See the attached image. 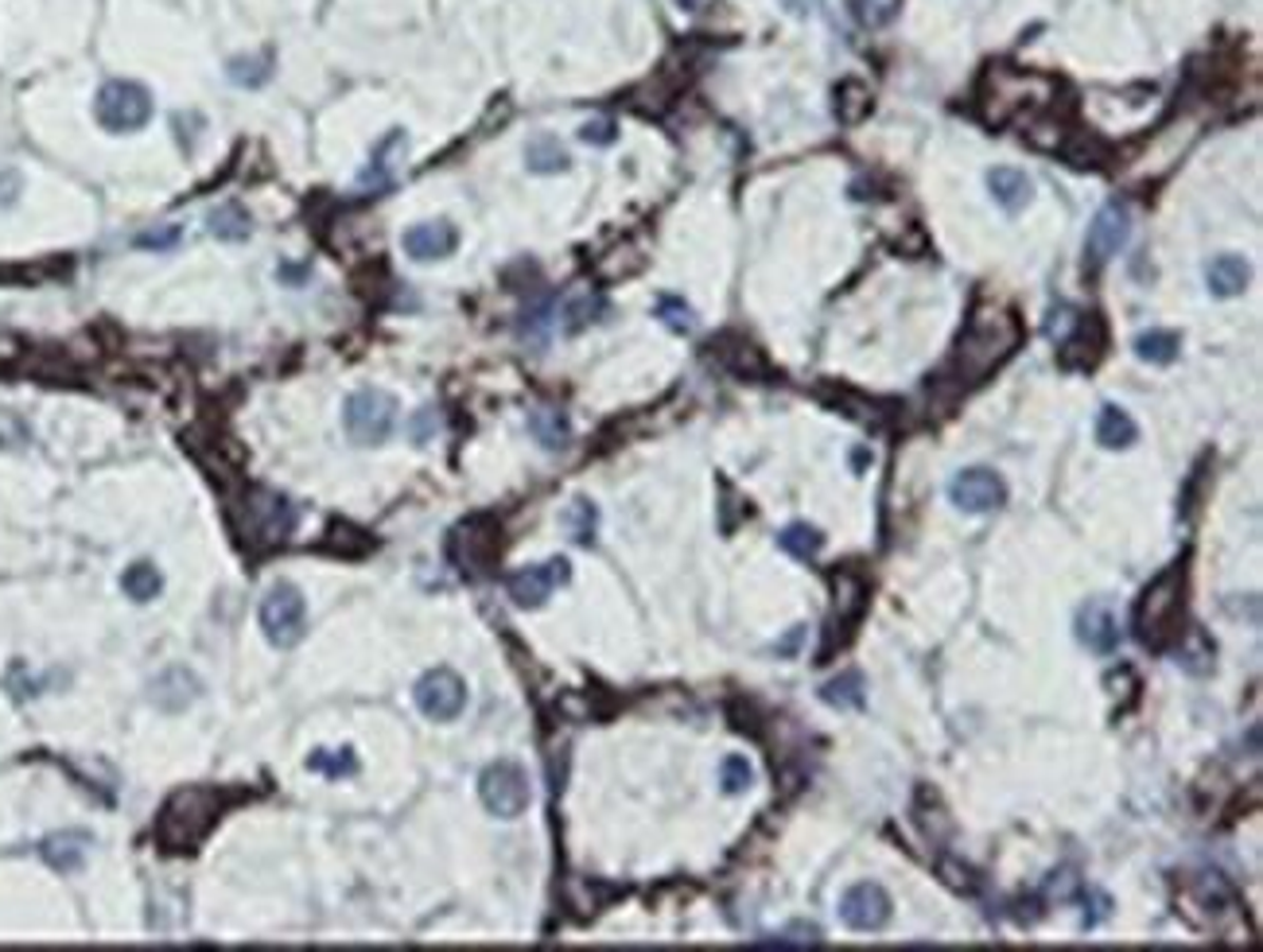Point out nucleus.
<instances>
[{
  "label": "nucleus",
  "mask_w": 1263,
  "mask_h": 952,
  "mask_svg": "<svg viewBox=\"0 0 1263 952\" xmlns=\"http://www.w3.org/2000/svg\"><path fill=\"white\" fill-rule=\"evenodd\" d=\"M20 199V175L0 164V206H13Z\"/></svg>",
  "instance_id": "58836bf2"
},
{
  "label": "nucleus",
  "mask_w": 1263,
  "mask_h": 952,
  "mask_svg": "<svg viewBox=\"0 0 1263 952\" xmlns=\"http://www.w3.org/2000/svg\"><path fill=\"white\" fill-rule=\"evenodd\" d=\"M245 525H249V533H257L261 541L277 544V541H284V537L292 533V525H296V506L280 494H261L257 502H249V518H245Z\"/></svg>",
  "instance_id": "4468645a"
},
{
  "label": "nucleus",
  "mask_w": 1263,
  "mask_h": 952,
  "mask_svg": "<svg viewBox=\"0 0 1263 952\" xmlns=\"http://www.w3.org/2000/svg\"><path fill=\"white\" fill-rule=\"evenodd\" d=\"M268 78V59L265 55H241V59L229 62V82L238 86H261Z\"/></svg>",
  "instance_id": "72a5a7b5"
},
{
  "label": "nucleus",
  "mask_w": 1263,
  "mask_h": 952,
  "mask_svg": "<svg viewBox=\"0 0 1263 952\" xmlns=\"http://www.w3.org/2000/svg\"><path fill=\"white\" fill-rule=\"evenodd\" d=\"M1015 347H1019V319H1015L1010 312L976 319V323L968 326V335L961 338V347H956V358H952L961 386L984 381L996 366L1007 362Z\"/></svg>",
  "instance_id": "f03ea898"
},
{
  "label": "nucleus",
  "mask_w": 1263,
  "mask_h": 952,
  "mask_svg": "<svg viewBox=\"0 0 1263 952\" xmlns=\"http://www.w3.org/2000/svg\"><path fill=\"white\" fill-rule=\"evenodd\" d=\"M432 432H435V416H432V412H421V416L412 421V440H416V444H424V440H428Z\"/></svg>",
  "instance_id": "ea45409f"
},
{
  "label": "nucleus",
  "mask_w": 1263,
  "mask_h": 952,
  "mask_svg": "<svg viewBox=\"0 0 1263 952\" xmlns=\"http://www.w3.org/2000/svg\"><path fill=\"white\" fill-rule=\"evenodd\" d=\"M183 238L180 226H168V229H152V234H141L136 238V245H145V249H168V245H175Z\"/></svg>",
  "instance_id": "4c0bfd02"
},
{
  "label": "nucleus",
  "mask_w": 1263,
  "mask_h": 952,
  "mask_svg": "<svg viewBox=\"0 0 1263 952\" xmlns=\"http://www.w3.org/2000/svg\"><path fill=\"white\" fill-rule=\"evenodd\" d=\"M308 766H312L315 773H323V778H331V782H338V778H347V773L358 770V759H354V750H350V747L315 750L312 759H308Z\"/></svg>",
  "instance_id": "c756f323"
},
{
  "label": "nucleus",
  "mask_w": 1263,
  "mask_h": 952,
  "mask_svg": "<svg viewBox=\"0 0 1263 952\" xmlns=\"http://www.w3.org/2000/svg\"><path fill=\"white\" fill-rule=\"evenodd\" d=\"M416 708L435 720V724H451L463 715L467 708V685L463 676H456L451 669H432L416 680Z\"/></svg>",
  "instance_id": "1a4fd4ad"
},
{
  "label": "nucleus",
  "mask_w": 1263,
  "mask_h": 952,
  "mask_svg": "<svg viewBox=\"0 0 1263 952\" xmlns=\"http://www.w3.org/2000/svg\"><path fill=\"white\" fill-rule=\"evenodd\" d=\"M657 319H662L669 331H676V335H688V331L696 326L692 307H688L685 300H676V296H662V300H657Z\"/></svg>",
  "instance_id": "473e14b6"
},
{
  "label": "nucleus",
  "mask_w": 1263,
  "mask_h": 952,
  "mask_svg": "<svg viewBox=\"0 0 1263 952\" xmlns=\"http://www.w3.org/2000/svg\"><path fill=\"white\" fill-rule=\"evenodd\" d=\"M342 421H347V432L354 444H386L393 424H397V400L382 393V389H358V393H350Z\"/></svg>",
  "instance_id": "20e7f679"
},
{
  "label": "nucleus",
  "mask_w": 1263,
  "mask_h": 952,
  "mask_svg": "<svg viewBox=\"0 0 1263 952\" xmlns=\"http://www.w3.org/2000/svg\"><path fill=\"white\" fill-rule=\"evenodd\" d=\"M568 579H572V564H568L564 556H553V560H541V564H530V567H521V572H514L509 583H505V591H509L514 606L533 611V606L549 603V595H556Z\"/></svg>",
  "instance_id": "0eeeda50"
},
{
  "label": "nucleus",
  "mask_w": 1263,
  "mask_h": 952,
  "mask_svg": "<svg viewBox=\"0 0 1263 952\" xmlns=\"http://www.w3.org/2000/svg\"><path fill=\"white\" fill-rule=\"evenodd\" d=\"M987 187H991L996 203L1003 206L1007 214H1019V210L1035 199V183H1030V175L1019 168H996L991 175H987Z\"/></svg>",
  "instance_id": "f3484780"
},
{
  "label": "nucleus",
  "mask_w": 1263,
  "mask_h": 952,
  "mask_svg": "<svg viewBox=\"0 0 1263 952\" xmlns=\"http://www.w3.org/2000/svg\"><path fill=\"white\" fill-rule=\"evenodd\" d=\"M1077 638L1093 653H1112L1119 646V622L1104 603H1089L1077 615Z\"/></svg>",
  "instance_id": "dca6fc26"
},
{
  "label": "nucleus",
  "mask_w": 1263,
  "mask_h": 952,
  "mask_svg": "<svg viewBox=\"0 0 1263 952\" xmlns=\"http://www.w3.org/2000/svg\"><path fill=\"white\" fill-rule=\"evenodd\" d=\"M685 8H696V4H692V0H685Z\"/></svg>",
  "instance_id": "79ce46f5"
},
{
  "label": "nucleus",
  "mask_w": 1263,
  "mask_h": 952,
  "mask_svg": "<svg viewBox=\"0 0 1263 952\" xmlns=\"http://www.w3.org/2000/svg\"><path fill=\"white\" fill-rule=\"evenodd\" d=\"M898 13H903V0H855V20L871 32L894 24Z\"/></svg>",
  "instance_id": "7c9ffc66"
},
{
  "label": "nucleus",
  "mask_w": 1263,
  "mask_h": 952,
  "mask_svg": "<svg viewBox=\"0 0 1263 952\" xmlns=\"http://www.w3.org/2000/svg\"><path fill=\"white\" fill-rule=\"evenodd\" d=\"M1205 280H1209V292H1213V296H1240V292L1248 288V280H1251V268H1248V261H1244V257H1232V254H1225V257H1216V261H1209V268H1205Z\"/></svg>",
  "instance_id": "6ab92c4d"
},
{
  "label": "nucleus",
  "mask_w": 1263,
  "mask_h": 952,
  "mask_svg": "<svg viewBox=\"0 0 1263 952\" xmlns=\"http://www.w3.org/2000/svg\"><path fill=\"white\" fill-rule=\"evenodd\" d=\"M840 917L843 926L855 929V933H878L891 921V898L875 882H859L840 898Z\"/></svg>",
  "instance_id": "f8f14e48"
},
{
  "label": "nucleus",
  "mask_w": 1263,
  "mask_h": 952,
  "mask_svg": "<svg viewBox=\"0 0 1263 952\" xmlns=\"http://www.w3.org/2000/svg\"><path fill=\"white\" fill-rule=\"evenodd\" d=\"M206 226H210V234L215 238H222V242H245L253 234V218L245 206L238 203H222L210 210V218H206Z\"/></svg>",
  "instance_id": "412c9836"
},
{
  "label": "nucleus",
  "mask_w": 1263,
  "mask_h": 952,
  "mask_svg": "<svg viewBox=\"0 0 1263 952\" xmlns=\"http://www.w3.org/2000/svg\"><path fill=\"white\" fill-rule=\"evenodd\" d=\"M94 113L97 122H101V129H109V133H136L152 117V94L141 82L113 78V82H106L97 90Z\"/></svg>",
  "instance_id": "7ed1b4c3"
},
{
  "label": "nucleus",
  "mask_w": 1263,
  "mask_h": 952,
  "mask_svg": "<svg viewBox=\"0 0 1263 952\" xmlns=\"http://www.w3.org/2000/svg\"><path fill=\"white\" fill-rule=\"evenodd\" d=\"M39 856L59 875H71V871H78L86 863V836H78V832H55V836H48L39 844Z\"/></svg>",
  "instance_id": "a211bd4d"
},
{
  "label": "nucleus",
  "mask_w": 1263,
  "mask_h": 952,
  "mask_svg": "<svg viewBox=\"0 0 1263 952\" xmlns=\"http://www.w3.org/2000/svg\"><path fill=\"white\" fill-rule=\"evenodd\" d=\"M479 797L494 817H502V820L521 817L533 801L530 773L521 770L518 762H494V766H486L479 778Z\"/></svg>",
  "instance_id": "423d86ee"
},
{
  "label": "nucleus",
  "mask_w": 1263,
  "mask_h": 952,
  "mask_svg": "<svg viewBox=\"0 0 1263 952\" xmlns=\"http://www.w3.org/2000/svg\"><path fill=\"white\" fill-rule=\"evenodd\" d=\"M871 113V94H867L863 82H843L836 90V117L843 125H859Z\"/></svg>",
  "instance_id": "c85d7f7f"
},
{
  "label": "nucleus",
  "mask_w": 1263,
  "mask_h": 952,
  "mask_svg": "<svg viewBox=\"0 0 1263 952\" xmlns=\"http://www.w3.org/2000/svg\"><path fill=\"white\" fill-rule=\"evenodd\" d=\"M579 141H588V145H614L618 141V125L611 122V117H591L583 129H579Z\"/></svg>",
  "instance_id": "c9c22d12"
},
{
  "label": "nucleus",
  "mask_w": 1263,
  "mask_h": 952,
  "mask_svg": "<svg viewBox=\"0 0 1263 952\" xmlns=\"http://www.w3.org/2000/svg\"><path fill=\"white\" fill-rule=\"evenodd\" d=\"M199 692H203V685H199V676H194L191 669H168V673H160L156 680H152V688H148L152 704L164 711L191 708L194 699H199Z\"/></svg>",
  "instance_id": "2eb2a0df"
},
{
  "label": "nucleus",
  "mask_w": 1263,
  "mask_h": 952,
  "mask_svg": "<svg viewBox=\"0 0 1263 952\" xmlns=\"http://www.w3.org/2000/svg\"><path fill=\"white\" fill-rule=\"evenodd\" d=\"M602 312V300L599 296H591V292H583V296H576V300L564 303V331L568 335H576V331H583L588 323H595Z\"/></svg>",
  "instance_id": "2f4dec72"
},
{
  "label": "nucleus",
  "mask_w": 1263,
  "mask_h": 952,
  "mask_svg": "<svg viewBox=\"0 0 1263 952\" xmlns=\"http://www.w3.org/2000/svg\"><path fill=\"white\" fill-rule=\"evenodd\" d=\"M949 502L964 514H991V509L1007 502V486H1003L996 470L968 467L949 483Z\"/></svg>",
  "instance_id": "9d476101"
},
{
  "label": "nucleus",
  "mask_w": 1263,
  "mask_h": 952,
  "mask_svg": "<svg viewBox=\"0 0 1263 952\" xmlns=\"http://www.w3.org/2000/svg\"><path fill=\"white\" fill-rule=\"evenodd\" d=\"M560 521H564L568 537H572L576 544H583V548H588V544H595V533H599V509H595V502H588V498H576V502L564 509V518H560Z\"/></svg>",
  "instance_id": "393cba45"
},
{
  "label": "nucleus",
  "mask_w": 1263,
  "mask_h": 952,
  "mask_svg": "<svg viewBox=\"0 0 1263 952\" xmlns=\"http://www.w3.org/2000/svg\"><path fill=\"white\" fill-rule=\"evenodd\" d=\"M1131 238V214L1123 203H1108L1096 210L1093 226H1089V238H1084V265L1093 268H1104L1112 257L1128 245Z\"/></svg>",
  "instance_id": "6e6552de"
},
{
  "label": "nucleus",
  "mask_w": 1263,
  "mask_h": 952,
  "mask_svg": "<svg viewBox=\"0 0 1263 952\" xmlns=\"http://www.w3.org/2000/svg\"><path fill=\"white\" fill-rule=\"evenodd\" d=\"M1178 347L1182 338L1174 331H1144V335L1135 338V354L1151 366H1170L1178 358Z\"/></svg>",
  "instance_id": "a878e982"
},
{
  "label": "nucleus",
  "mask_w": 1263,
  "mask_h": 952,
  "mask_svg": "<svg viewBox=\"0 0 1263 952\" xmlns=\"http://www.w3.org/2000/svg\"><path fill=\"white\" fill-rule=\"evenodd\" d=\"M525 164L537 175H556V171L568 168V152L556 136H533L530 145H525Z\"/></svg>",
  "instance_id": "b1692460"
},
{
  "label": "nucleus",
  "mask_w": 1263,
  "mask_h": 952,
  "mask_svg": "<svg viewBox=\"0 0 1263 952\" xmlns=\"http://www.w3.org/2000/svg\"><path fill=\"white\" fill-rule=\"evenodd\" d=\"M120 587H125V595H129L133 603H152L160 591H164V576H160V567L152 564V560H136V564L125 567Z\"/></svg>",
  "instance_id": "4be33fe9"
},
{
  "label": "nucleus",
  "mask_w": 1263,
  "mask_h": 952,
  "mask_svg": "<svg viewBox=\"0 0 1263 952\" xmlns=\"http://www.w3.org/2000/svg\"><path fill=\"white\" fill-rule=\"evenodd\" d=\"M530 432L533 440L541 447H549V451H560V447H568V416L560 409H549V405H541V409L530 412Z\"/></svg>",
  "instance_id": "5701e85b"
},
{
  "label": "nucleus",
  "mask_w": 1263,
  "mask_h": 952,
  "mask_svg": "<svg viewBox=\"0 0 1263 952\" xmlns=\"http://www.w3.org/2000/svg\"><path fill=\"white\" fill-rule=\"evenodd\" d=\"M261 630L277 650H292L308 630V603H303L300 587L292 583H277L261 599Z\"/></svg>",
  "instance_id": "39448f33"
},
{
  "label": "nucleus",
  "mask_w": 1263,
  "mask_h": 952,
  "mask_svg": "<svg viewBox=\"0 0 1263 952\" xmlns=\"http://www.w3.org/2000/svg\"><path fill=\"white\" fill-rule=\"evenodd\" d=\"M1073 323H1077V312H1073L1070 303H1061V307H1054V312H1050L1046 335L1054 338V342H1061V338H1065V335L1073 331Z\"/></svg>",
  "instance_id": "e433bc0d"
},
{
  "label": "nucleus",
  "mask_w": 1263,
  "mask_h": 952,
  "mask_svg": "<svg viewBox=\"0 0 1263 952\" xmlns=\"http://www.w3.org/2000/svg\"><path fill=\"white\" fill-rule=\"evenodd\" d=\"M1135 435H1139L1135 432V421H1131L1119 405H1104V409H1100V416H1096V440H1100V447L1119 451V447L1135 444Z\"/></svg>",
  "instance_id": "aec40b11"
},
{
  "label": "nucleus",
  "mask_w": 1263,
  "mask_h": 952,
  "mask_svg": "<svg viewBox=\"0 0 1263 952\" xmlns=\"http://www.w3.org/2000/svg\"><path fill=\"white\" fill-rule=\"evenodd\" d=\"M401 245H405V254H409L412 261H444L447 254H456L459 229L451 226V222H444V218H435V222H416V226L405 229Z\"/></svg>",
  "instance_id": "ddd939ff"
},
{
  "label": "nucleus",
  "mask_w": 1263,
  "mask_h": 952,
  "mask_svg": "<svg viewBox=\"0 0 1263 952\" xmlns=\"http://www.w3.org/2000/svg\"><path fill=\"white\" fill-rule=\"evenodd\" d=\"M801 638H805V630H794V634H790V638L778 646V653H794L797 646H801Z\"/></svg>",
  "instance_id": "a19ab883"
},
{
  "label": "nucleus",
  "mask_w": 1263,
  "mask_h": 952,
  "mask_svg": "<svg viewBox=\"0 0 1263 952\" xmlns=\"http://www.w3.org/2000/svg\"><path fill=\"white\" fill-rule=\"evenodd\" d=\"M750 782H755V770H750V762L746 759L731 754V759L723 762V794H746Z\"/></svg>",
  "instance_id": "f704fd0d"
},
{
  "label": "nucleus",
  "mask_w": 1263,
  "mask_h": 952,
  "mask_svg": "<svg viewBox=\"0 0 1263 952\" xmlns=\"http://www.w3.org/2000/svg\"><path fill=\"white\" fill-rule=\"evenodd\" d=\"M1104 342H1108L1104 319L1096 312L1077 315L1073 331L1058 342V362L1065 370H1093L1100 362V354H1104Z\"/></svg>",
  "instance_id": "9b49d317"
},
{
  "label": "nucleus",
  "mask_w": 1263,
  "mask_h": 952,
  "mask_svg": "<svg viewBox=\"0 0 1263 952\" xmlns=\"http://www.w3.org/2000/svg\"><path fill=\"white\" fill-rule=\"evenodd\" d=\"M778 548L790 553L794 560H813L824 548V533L813 529V525H790V529L778 533Z\"/></svg>",
  "instance_id": "bb28decb"
},
{
  "label": "nucleus",
  "mask_w": 1263,
  "mask_h": 952,
  "mask_svg": "<svg viewBox=\"0 0 1263 952\" xmlns=\"http://www.w3.org/2000/svg\"><path fill=\"white\" fill-rule=\"evenodd\" d=\"M1186 572L1170 567L1144 591L1135 606V634L1151 650H1170L1186 634Z\"/></svg>",
  "instance_id": "f257e3e1"
},
{
  "label": "nucleus",
  "mask_w": 1263,
  "mask_h": 952,
  "mask_svg": "<svg viewBox=\"0 0 1263 952\" xmlns=\"http://www.w3.org/2000/svg\"><path fill=\"white\" fill-rule=\"evenodd\" d=\"M820 699L832 704V708H859V704H863V676L859 673L832 676L829 685L820 688Z\"/></svg>",
  "instance_id": "cd10ccee"
}]
</instances>
